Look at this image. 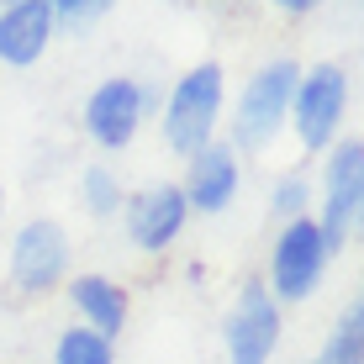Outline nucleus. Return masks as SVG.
<instances>
[{"label": "nucleus", "mask_w": 364, "mask_h": 364, "mask_svg": "<svg viewBox=\"0 0 364 364\" xmlns=\"http://www.w3.org/2000/svg\"><path fill=\"white\" fill-rule=\"evenodd\" d=\"M359 6H364V0H359Z\"/></svg>", "instance_id": "nucleus-23"}, {"label": "nucleus", "mask_w": 364, "mask_h": 364, "mask_svg": "<svg viewBox=\"0 0 364 364\" xmlns=\"http://www.w3.org/2000/svg\"><path fill=\"white\" fill-rule=\"evenodd\" d=\"M359 296H364V285H359Z\"/></svg>", "instance_id": "nucleus-22"}, {"label": "nucleus", "mask_w": 364, "mask_h": 364, "mask_svg": "<svg viewBox=\"0 0 364 364\" xmlns=\"http://www.w3.org/2000/svg\"><path fill=\"white\" fill-rule=\"evenodd\" d=\"M269 6L280 11V16H311V11H322L328 0H269Z\"/></svg>", "instance_id": "nucleus-18"}, {"label": "nucleus", "mask_w": 364, "mask_h": 364, "mask_svg": "<svg viewBox=\"0 0 364 364\" xmlns=\"http://www.w3.org/2000/svg\"><path fill=\"white\" fill-rule=\"evenodd\" d=\"M348 69L343 64H301L296 95H291V122L285 127L296 132V143L306 154H328V148L343 137V117H348Z\"/></svg>", "instance_id": "nucleus-6"}, {"label": "nucleus", "mask_w": 364, "mask_h": 364, "mask_svg": "<svg viewBox=\"0 0 364 364\" xmlns=\"http://www.w3.org/2000/svg\"><path fill=\"white\" fill-rule=\"evenodd\" d=\"M328 264H333V248L322 237L317 217H296V222H280L269 237V259H264V291L280 301V306H306L311 296L322 291L328 280Z\"/></svg>", "instance_id": "nucleus-4"}, {"label": "nucleus", "mask_w": 364, "mask_h": 364, "mask_svg": "<svg viewBox=\"0 0 364 364\" xmlns=\"http://www.w3.org/2000/svg\"><path fill=\"white\" fill-rule=\"evenodd\" d=\"M354 232L364 237V200H359V222H354Z\"/></svg>", "instance_id": "nucleus-20"}, {"label": "nucleus", "mask_w": 364, "mask_h": 364, "mask_svg": "<svg viewBox=\"0 0 364 364\" xmlns=\"http://www.w3.org/2000/svg\"><path fill=\"white\" fill-rule=\"evenodd\" d=\"M64 296H69V311H74V322H80V328L111 338V343L127 333V322H132V296H127V285H122L117 274H106V269H80V274H69Z\"/></svg>", "instance_id": "nucleus-11"}, {"label": "nucleus", "mask_w": 364, "mask_h": 364, "mask_svg": "<svg viewBox=\"0 0 364 364\" xmlns=\"http://www.w3.org/2000/svg\"><path fill=\"white\" fill-rule=\"evenodd\" d=\"M311 200H317V185L306 180V169H285L280 180L269 185V217H274V222L311 217Z\"/></svg>", "instance_id": "nucleus-16"}, {"label": "nucleus", "mask_w": 364, "mask_h": 364, "mask_svg": "<svg viewBox=\"0 0 364 364\" xmlns=\"http://www.w3.org/2000/svg\"><path fill=\"white\" fill-rule=\"evenodd\" d=\"M359 200H364V137H338L322 154V180H317V200H311V217L328 237L333 259L354 237Z\"/></svg>", "instance_id": "nucleus-7"}, {"label": "nucleus", "mask_w": 364, "mask_h": 364, "mask_svg": "<svg viewBox=\"0 0 364 364\" xmlns=\"http://www.w3.org/2000/svg\"><path fill=\"white\" fill-rule=\"evenodd\" d=\"M111 6H117V0H48V11L58 16V32H85V27H95Z\"/></svg>", "instance_id": "nucleus-17"}, {"label": "nucleus", "mask_w": 364, "mask_h": 364, "mask_svg": "<svg viewBox=\"0 0 364 364\" xmlns=\"http://www.w3.org/2000/svg\"><path fill=\"white\" fill-rule=\"evenodd\" d=\"M280 338H285V306L264 291L259 274H248L222 317V354H228V364H269L280 354Z\"/></svg>", "instance_id": "nucleus-8"}, {"label": "nucleus", "mask_w": 364, "mask_h": 364, "mask_svg": "<svg viewBox=\"0 0 364 364\" xmlns=\"http://www.w3.org/2000/svg\"><path fill=\"white\" fill-rule=\"evenodd\" d=\"M222 122H228V69L217 58L191 64L169 85V95H159V132L174 159H196L206 143H217Z\"/></svg>", "instance_id": "nucleus-1"}, {"label": "nucleus", "mask_w": 364, "mask_h": 364, "mask_svg": "<svg viewBox=\"0 0 364 364\" xmlns=\"http://www.w3.org/2000/svg\"><path fill=\"white\" fill-rule=\"evenodd\" d=\"M306 364H311V359H306Z\"/></svg>", "instance_id": "nucleus-24"}, {"label": "nucleus", "mask_w": 364, "mask_h": 364, "mask_svg": "<svg viewBox=\"0 0 364 364\" xmlns=\"http://www.w3.org/2000/svg\"><path fill=\"white\" fill-rule=\"evenodd\" d=\"M58 37L64 32H58V16L48 11V0L0 6V64L6 69H37Z\"/></svg>", "instance_id": "nucleus-12"}, {"label": "nucleus", "mask_w": 364, "mask_h": 364, "mask_svg": "<svg viewBox=\"0 0 364 364\" xmlns=\"http://www.w3.org/2000/svg\"><path fill=\"white\" fill-rule=\"evenodd\" d=\"M74 196H80V211L95 222H111L122 217V200H127V185H122V174L106 164V159H95V164L80 169V180H74Z\"/></svg>", "instance_id": "nucleus-13"}, {"label": "nucleus", "mask_w": 364, "mask_h": 364, "mask_svg": "<svg viewBox=\"0 0 364 364\" xmlns=\"http://www.w3.org/2000/svg\"><path fill=\"white\" fill-rule=\"evenodd\" d=\"M191 228V200L180 180H148L122 200V232L137 254H169Z\"/></svg>", "instance_id": "nucleus-9"}, {"label": "nucleus", "mask_w": 364, "mask_h": 364, "mask_svg": "<svg viewBox=\"0 0 364 364\" xmlns=\"http://www.w3.org/2000/svg\"><path fill=\"white\" fill-rule=\"evenodd\" d=\"M53 364H117V343L74 322L53 338Z\"/></svg>", "instance_id": "nucleus-15"}, {"label": "nucleus", "mask_w": 364, "mask_h": 364, "mask_svg": "<svg viewBox=\"0 0 364 364\" xmlns=\"http://www.w3.org/2000/svg\"><path fill=\"white\" fill-rule=\"evenodd\" d=\"M296 80H301V64H296L291 53L264 58V64L243 80L237 100L228 106V143L237 148V154H264L274 137L285 132Z\"/></svg>", "instance_id": "nucleus-2"}, {"label": "nucleus", "mask_w": 364, "mask_h": 364, "mask_svg": "<svg viewBox=\"0 0 364 364\" xmlns=\"http://www.w3.org/2000/svg\"><path fill=\"white\" fill-rule=\"evenodd\" d=\"M311 364H364V296H354L338 311L333 333L322 338V354Z\"/></svg>", "instance_id": "nucleus-14"}, {"label": "nucleus", "mask_w": 364, "mask_h": 364, "mask_svg": "<svg viewBox=\"0 0 364 364\" xmlns=\"http://www.w3.org/2000/svg\"><path fill=\"white\" fill-rule=\"evenodd\" d=\"M6 274H11V291L43 301L53 291H64L69 274H74V237L58 217H27L16 222L6 237Z\"/></svg>", "instance_id": "nucleus-3"}, {"label": "nucleus", "mask_w": 364, "mask_h": 364, "mask_svg": "<svg viewBox=\"0 0 364 364\" xmlns=\"http://www.w3.org/2000/svg\"><path fill=\"white\" fill-rule=\"evenodd\" d=\"M0 232H6V185H0Z\"/></svg>", "instance_id": "nucleus-19"}, {"label": "nucleus", "mask_w": 364, "mask_h": 364, "mask_svg": "<svg viewBox=\"0 0 364 364\" xmlns=\"http://www.w3.org/2000/svg\"><path fill=\"white\" fill-rule=\"evenodd\" d=\"M185 200H191V217H228L243 196V154L217 137L206 143L196 159H185V180H180Z\"/></svg>", "instance_id": "nucleus-10"}, {"label": "nucleus", "mask_w": 364, "mask_h": 364, "mask_svg": "<svg viewBox=\"0 0 364 364\" xmlns=\"http://www.w3.org/2000/svg\"><path fill=\"white\" fill-rule=\"evenodd\" d=\"M0 6H16V0H0Z\"/></svg>", "instance_id": "nucleus-21"}, {"label": "nucleus", "mask_w": 364, "mask_h": 364, "mask_svg": "<svg viewBox=\"0 0 364 364\" xmlns=\"http://www.w3.org/2000/svg\"><path fill=\"white\" fill-rule=\"evenodd\" d=\"M159 117V90L137 74H106L80 106V132L90 137L100 154H127L137 132Z\"/></svg>", "instance_id": "nucleus-5"}]
</instances>
